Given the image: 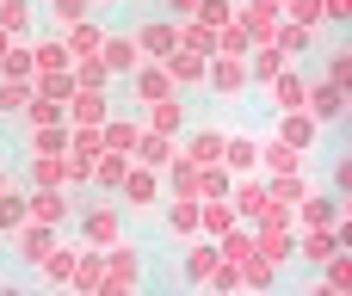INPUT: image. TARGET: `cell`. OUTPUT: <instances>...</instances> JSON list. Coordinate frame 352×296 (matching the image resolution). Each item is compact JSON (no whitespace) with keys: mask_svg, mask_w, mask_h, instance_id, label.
Wrapping results in <instances>:
<instances>
[{"mask_svg":"<svg viewBox=\"0 0 352 296\" xmlns=\"http://www.w3.org/2000/svg\"><path fill=\"white\" fill-rule=\"evenodd\" d=\"M309 111H316L322 124H340V111H346V105H340V80H322V87H316V105H309Z\"/></svg>","mask_w":352,"mask_h":296,"instance_id":"cell-1","label":"cell"},{"mask_svg":"<svg viewBox=\"0 0 352 296\" xmlns=\"http://www.w3.org/2000/svg\"><path fill=\"white\" fill-rule=\"evenodd\" d=\"M31 216H37V223H68V198H62V192H37V198H31Z\"/></svg>","mask_w":352,"mask_h":296,"instance_id":"cell-2","label":"cell"},{"mask_svg":"<svg viewBox=\"0 0 352 296\" xmlns=\"http://www.w3.org/2000/svg\"><path fill=\"white\" fill-rule=\"evenodd\" d=\"M167 87H173L167 68H136V93H142V99H167Z\"/></svg>","mask_w":352,"mask_h":296,"instance_id":"cell-3","label":"cell"},{"mask_svg":"<svg viewBox=\"0 0 352 296\" xmlns=\"http://www.w3.org/2000/svg\"><path fill=\"white\" fill-rule=\"evenodd\" d=\"M105 68H136V43L130 37H105Z\"/></svg>","mask_w":352,"mask_h":296,"instance_id":"cell-4","label":"cell"},{"mask_svg":"<svg viewBox=\"0 0 352 296\" xmlns=\"http://www.w3.org/2000/svg\"><path fill=\"white\" fill-rule=\"evenodd\" d=\"M87 235L93 241H118V210H87Z\"/></svg>","mask_w":352,"mask_h":296,"instance_id":"cell-5","label":"cell"},{"mask_svg":"<svg viewBox=\"0 0 352 296\" xmlns=\"http://www.w3.org/2000/svg\"><path fill=\"white\" fill-rule=\"evenodd\" d=\"M217 155H223V136H210V130H198V136H192V161L204 167V161H217Z\"/></svg>","mask_w":352,"mask_h":296,"instance_id":"cell-6","label":"cell"},{"mask_svg":"<svg viewBox=\"0 0 352 296\" xmlns=\"http://www.w3.org/2000/svg\"><path fill=\"white\" fill-rule=\"evenodd\" d=\"M148 198H155V179H148V173H136V179H130V210H155Z\"/></svg>","mask_w":352,"mask_h":296,"instance_id":"cell-7","label":"cell"},{"mask_svg":"<svg viewBox=\"0 0 352 296\" xmlns=\"http://www.w3.org/2000/svg\"><path fill=\"white\" fill-rule=\"evenodd\" d=\"M285 136H291V142H303V148H309V142H316V124H309V117H285Z\"/></svg>","mask_w":352,"mask_h":296,"instance_id":"cell-8","label":"cell"},{"mask_svg":"<svg viewBox=\"0 0 352 296\" xmlns=\"http://www.w3.org/2000/svg\"><path fill=\"white\" fill-rule=\"evenodd\" d=\"M142 161H148V167H161V161H173V148H167L161 136H142Z\"/></svg>","mask_w":352,"mask_h":296,"instance_id":"cell-9","label":"cell"},{"mask_svg":"<svg viewBox=\"0 0 352 296\" xmlns=\"http://www.w3.org/2000/svg\"><path fill=\"white\" fill-rule=\"evenodd\" d=\"M0 25L19 31V25H25V0H0Z\"/></svg>","mask_w":352,"mask_h":296,"instance_id":"cell-10","label":"cell"},{"mask_svg":"<svg viewBox=\"0 0 352 296\" xmlns=\"http://www.w3.org/2000/svg\"><path fill=\"white\" fill-rule=\"evenodd\" d=\"M278 68H285V49H266V56L254 62V74H260V80H266V74H278Z\"/></svg>","mask_w":352,"mask_h":296,"instance_id":"cell-11","label":"cell"},{"mask_svg":"<svg viewBox=\"0 0 352 296\" xmlns=\"http://www.w3.org/2000/svg\"><path fill=\"white\" fill-rule=\"evenodd\" d=\"M19 105H25V87H6V80H0V117L19 111Z\"/></svg>","mask_w":352,"mask_h":296,"instance_id":"cell-12","label":"cell"},{"mask_svg":"<svg viewBox=\"0 0 352 296\" xmlns=\"http://www.w3.org/2000/svg\"><path fill=\"white\" fill-rule=\"evenodd\" d=\"M37 62H43V68H62V62H68V49H62V43H43V49H37Z\"/></svg>","mask_w":352,"mask_h":296,"instance_id":"cell-13","label":"cell"},{"mask_svg":"<svg viewBox=\"0 0 352 296\" xmlns=\"http://www.w3.org/2000/svg\"><path fill=\"white\" fill-rule=\"evenodd\" d=\"M278 99H285V105H297V99H303V80H297V74H285V80H278Z\"/></svg>","mask_w":352,"mask_h":296,"instance_id":"cell-14","label":"cell"},{"mask_svg":"<svg viewBox=\"0 0 352 296\" xmlns=\"http://www.w3.org/2000/svg\"><path fill=\"white\" fill-rule=\"evenodd\" d=\"M291 12H297L303 25H316V19H322V0H291Z\"/></svg>","mask_w":352,"mask_h":296,"instance_id":"cell-15","label":"cell"},{"mask_svg":"<svg viewBox=\"0 0 352 296\" xmlns=\"http://www.w3.org/2000/svg\"><path fill=\"white\" fill-rule=\"evenodd\" d=\"M223 155H229V161H235V167H248V161H254V142H229V148H223Z\"/></svg>","mask_w":352,"mask_h":296,"instance_id":"cell-16","label":"cell"},{"mask_svg":"<svg viewBox=\"0 0 352 296\" xmlns=\"http://www.w3.org/2000/svg\"><path fill=\"white\" fill-rule=\"evenodd\" d=\"M12 223H25V210L19 204H0V229H12Z\"/></svg>","mask_w":352,"mask_h":296,"instance_id":"cell-17","label":"cell"},{"mask_svg":"<svg viewBox=\"0 0 352 296\" xmlns=\"http://www.w3.org/2000/svg\"><path fill=\"white\" fill-rule=\"evenodd\" d=\"M173 6H179V12H192V6H198V0H173Z\"/></svg>","mask_w":352,"mask_h":296,"instance_id":"cell-18","label":"cell"}]
</instances>
